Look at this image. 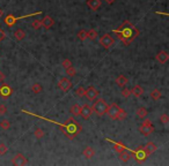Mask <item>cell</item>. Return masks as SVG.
I'll return each instance as SVG.
<instances>
[{"label":"cell","instance_id":"obj_1","mask_svg":"<svg viewBox=\"0 0 169 166\" xmlns=\"http://www.w3.org/2000/svg\"><path fill=\"white\" fill-rule=\"evenodd\" d=\"M22 112L29 114V115H33V117H37V118L43 119V120H45V121H49V122L54 123V125L59 126V127H60V131H63V134H64L66 137H68L70 140H73L75 136H78V134H79V133L81 131V129H82L80 125L73 118H70V119L67 120V122L63 125V123L57 122V121H54V120L48 119V118H44V117H41V115H38V114H35V113H33V112H29V111H26V110H22Z\"/></svg>","mask_w":169,"mask_h":166},{"label":"cell","instance_id":"obj_2","mask_svg":"<svg viewBox=\"0 0 169 166\" xmlns=\"http://www.w3.org/2000/svg\"><path fill=\"white\" fill-rule=\"evenodd\" d=\"M114 34L117 35V37L122 41L124 38H131V39H134L139 36V30L137 27H134L130 21H124L123 24L121 27H118L117 29L114 30Z\"/></svg>","mask_w":169,"mask_h":166},{"label":"cell","instance_id":"obj_3","mask_svg":"<svg viewBox=\"0 0 169 166\" xmlns=\"http://www.w3.org/2000/svg\"><path fill=\"white\" fill-rule=\"evenodd\" d=\"M108 103L104 100V99H102V98H100L98 100H95L94 102V104H93V107H92V110H93V112L98 115V117H103L104 114H107V110H108Z\"/></svg>","mask_w":169,"mask_h":166},{"label":"cell","instance_id":"obj_4","mask_svg":"<svg viewBox=\"0 0 169 166\" xmlns=\"http://www.w3.org/2000/svg\"><path fill=\"white\" fill-rule=\"evenodd\" d=\"M39 14H42V12L39 10V12H35V13H33V14H28V15H23V16H14V15H7L6 18H5V23L7 24L8 27H13L16 22H18L20 18H30V16H35V15H39Z\"/></svg>","mask_w":169,"mask_h":166},{"label":"cell","instance_id":"obj_5","mask_svg":"<svg viewBox=\"0 0 169 166\" xmlns=\"http://www.w3.org/2000/svg\"><path fill=\"white\" fill-rule=\"evenodd\" d=\"M148 157L147 153L145 152V150L142 147H139L135 151H132L131 152V158H133L134 160H137L138 163H142L146 160V158Z\"/></svg>","mask_w":169,"mask_h":166},{"label":"cell","instance_id":"obj_6","mask_svg":"<svg viewBox=\"0 0 169 166\" xmlns=\"http://www.w3.org/2000/svg\"><path fill=\"white\" fill-rule=\"evenodd\" d=\"M119 110H121V107H119L117 104H115V103L111 105H109V106H108V110H107L108 117H109L110 119H112V120H117V117H118Z\"/></svg>","mask_w":169,"mask_h":166},{"label":"cell","instance_id":"obj_7","mask_svg":"<svg viewBox=\"0 0 169 166\" xmlns=\"http://www.w3.org/2000/svg\"><path fill=\"white\" fill-rule=\"evenodd\" d=\"M114 38L111 37V35H109V34H106V35H103L101 38H100V44L104 47V49H110L112 45H114Z\"/></svg>","mask_w":169,"mask_h":166},{"label":"cell","instance_id":"obj_8","mask_svg":"<svg viewBox=\"0 0 169 166\" xmlns=\"http://www.w3.org/2000/svg\"><path fill=\"white\" fill-rule=\"evenodd\" d=\"M98 90L96 88H94L93 86H90L86 89V92H85V96L88 98L89 100H95L96 98L98 97Z\"/></svg>","mask_w":169,"mask_h":166},{"label":"cell","instance_id":"obj_9","mask_svg":"<svg viewBox=\"0 0 169 166\" xmlns=\"http://www.w3.org/2000/svg\"><path fill=\"white\" fill-rule=\"evenodd\" d=\"M12 163H13V165L15 166H22V165H26L28 163V160L22 153H16L14 157L12 158Z\"/></svg>","mask_w":169,"mask_h":166},{"label":"cell","instance_id":"obj_10","mask_svg":"<svg viewBox=\"0 0 169 166\" xmlns=\"http://www.w3.org/2000/svg\"><path fill=\"white\" fill-rule=\"evenodd\" d=\"M72 82L70 80L67 79V77H63V79L59 80V82H58V87L62 89L64 92H67L70 89L72 88Z\"/></svg>","mask_w":169,"mask_h":166},{"label":"cell","instance_id":"obj_11","mask_svg":"<svg viewBox=\"0 0 169 166\" xmlns=\"http://www.w3.org/2000/svg\"><path fill=\"white\" fill-rule=\"evenodd\" d=\"M139 131L144 136H148L154 131V126L153 125H142L139 127Z\"/></svg>","mask_w":169,"mask_h":166},{"label":"cell","instance_id":"obj_12","mask_svg":"<svg viewBox=\"0 0 169 166\" xmlns=\"http://www.w3.org/2000/svg\"><path fill=\"white\" fill-rule=\"evenodd\" d=\"M93 113V110H92V107L89 106V105H83V106H81V117L85 119V120H87L90 118V115Z\"/></svg>","mask_w":169,"mask_h":166},{"label":"cell","instance_id":"obj_13","mask_svg":"<svg viewBox=\"0 0 169 166\" xmlns=\"http://www.w3.org/2000/svg\"><path fill=\"white\" fill-rule=\"evenodd\" d=\"M13 94V89L6 84H4L2 87L0 88V96L2 98H8L10 95Z\"/></svg>","mask_w":169,"mask_h":166},{"label":"cell","instance_id":"obj_14","mask_svg":"<svg viewBox=\"0 0 169 166\" xmlns=\"http://www.w3.org/2000/svg\"><path fill=\"white\" fill-rule=\"evenodd\" d=\"M155 59H156V61L160 62V63H166L169 60V54L166 51H160L156 54Z\"/></svg>","mask_w":169,"mask_h":166},{"label":"cell","instance_id":"obj_15","mask_svg":"<svg viewBox=\"0 0 169 166\" xmlns=\"http://www.w3.org/2000/svg\"><path fill=\"white\" fill-rule=\"evenodd\" d=\"M142 148H144V150H145V152L147 153V156H150V155H152L153 152L156 151L158 145H156L155 143H153V142H148V143L145 144V147H142Z\"/></svg>","mask_w":169,"mask_h":166},{"label":"cell","instance_id":"obj_16","mask_svg":"<svg viewBox=\"0 0 169 166\" xmlns=\"http://www.w3.org/2000/svg\"><path fill=\"white\" fill-rule=\"evenodd\" d=\"M101 4H102L101 0H87V6L94 12L101 7Z\"/></svg>","mask_w":169,"mask_h":166},{"label":"cell","instance_id":"obj_17","mask_svg":"<svg viewBox=\"0 0 169 166\" xmlns=\"http://www.w3.org/2000/svg\"><path fill=\"white\" fill-rule=\"evenodd\" d=\"M54 18H51V16H49V15L44 16V18L42 20V26L44 27L45 29H50L51 27L54 26Z\"/></svg>","mask_w":169,"mask_h":166},{"label":"cell","instance_id":"obj_18","mask_svg":"<svg viewBox=\"0 0 169 166\" xmlns=\"http://www.w3.org/2000/svg\"><path fill=\"white\" fill-rule=\"evenodd\" d=\"M127 83H129V80H127V77L124 76V75H119V76L116 79V84H117L119 88L126 87Z\"/></svg>","mask_w":169,"mask_h":166},{"label":"cell","instance_id":"obj_19","mask_svg":"<svg viewBox=\"0 0 169 166\" xmlns=\"http://www.w3.org/2000/svg\"><path fill=\"white\" fill-rule=\"evenodd\" d=\"M82 155L85 156V158H87V159H92V158L95 156V150L92 148V147H86V148L83 149Z\"/></svg>","mask_w":169,"mask_h":166},{"label":"cell","instance_id":"obj_20","mask_svg":"<svg viewBox=\"0 0 169 166\" xmlns=\"http://www.w3.org/2000/svg\"><path fill=\"white\" fill-rule=\"evenodd\" d=\"M142 94H144V90H142V88L140 87V86H138V84H135V86L131 89V95H133L135 98L141 97Z\"/></svg>","mask_w":169,"mask_h":166},{"label":"cell","instance_id":"obj_21","mask_svg":"<svg viewBox=\"0 0 169 166\" xmlns=\"http://www.w3.org/2000/svg\"><path fill=\"white\" fill-rule=\"evenodd\" d=\"M70 112L73 117H80L81 114V106L79 104H74L71 106V108H70Z\"/></svg>","mask_w":169,"mask_h":166},{"label":"cell","instance_id":"obj_22","mask_svg":"<svg viewBox=\"0 0 169 166\" xmlns=\"http://www.w3.org/2000/svg\"><path fill=\"white\" fill-rule=\"evenodd\" d=\"M118 155H119V160L123 162V163H127L131 159V152H127L126 150H124L123 152H121Z\"/></svg>","mask_w":169,"mask_h":166},{"label":"cell","instance_id":"obj_23","mask_svg":"<svg viewBox=\"0 0 169 166\" xmlns=\"http://www.w3.org/2000/svg\"><path fill=\"white\" fill-rule=\"evenodd\" d=\"M14 38L18 41V42H21L26 38V32L22 30V29H18L15 32H14Z\"/></svg>","mask_w":169,"mask_h":166},{"label":"cell","instance_id":"obj_24","mask_svg":"<svg viewBox=\"0 0 169 166\" xmlns=\"http://www.w3.org/2000/svg\"><path fill=\"white\" fill-rule=\"evenodd\" d=\"M114 150H115V152H117V153H121V152H123L124 150H126V148H125V145L123 143L114 142Z\"/></svg>","mask_w":169,"mask_h":166},{"label":"cell","instance_id":"obj_25","mask_svg":"<svg viewBox=\"0 0 169 166\" xmlns=\"http://www.w3.org/2000/svg\"><path fill=\"white\" fill-rule=\"evenodd\" d=\"M161 97H162V94H161L160 90L154 89V90H152L151 91V98L152 99H154V100H159Z\"/></svg>","mask_w":169,"mask_h":166},{"label":"cell","instance_id":"obj_26","mask_svg":"<svg viewBox=\"0 0 169 166\" xmlns=\"http://www.w3.org/2000/svg\"><path fill=\"white\" fill-rule=\"evenodd\" d=\"M87 38H89L90 41H95L98 38V31L94 29H89L87 31Z\"/></svg>","mask_w":169,"mask_h":166},{"label":"cell","instance_id":"obj_27","mask_svg":"<svg viewBox=\"0 0 169 166\" xmlns=\"http://www.w3.org/2000/svg\"><path fill=\"white\" fill-rule=\"evenodd\" d=\"M147 114H148V112H147V110H146L145 107H139V108L137 110V115H138L139 118H141V119H145V118L147 117Z\"/></svg>","mask_w":169,"mask_h":166},{"label":"cell","instance_id":"obj_28","mask_svg":"<svg viewBox=\"0 0 169 166\" xmlns=\"http://www.w3.org/2000/svg\"><path fill=\"white\" fill-rule=\"evenodd\" d=\"M0 128L4 129V131L9 129V128H10V121L7 120V119H2V120L0 121Z\"/></svg>","mask_w":169,"mask_h":166},{"label":"cell","instance_id":"obj_29","mask_svg":"<svg viewBox=\"0 0 169 166\" xmlns=\"http://www.w3.org/2000/svg\"><path fill=\"white\" fill-rule=\"evenodd\" d=\"M31 91L34 94H41L43 91V88H42V86L39 83H34L33 87H31Z\"/></svg>","mask_w":169,"mask_h":166},{"label":"cell","instance_id":"obj_30","mask_svg":"<svg viewBox=\"0 0 169 166\" xmlns=\"http://www.w3.org/2000/svg\"><path fill=\"white\" fill-rule=\"evenodd\" d=\"M34 135H35V137L37 140H41V139L44 137V131H43L42 128H36L35 131H34Z\"/></svg>","mask_w":169,"mask_h":166},{"label":"cell","instance_id":"obj_31","mask_svg":"<svg viewBox=\"0 0 169 166\" xmlns=\"http://www.w3.org/2000/svg\"><path fill=\"white\" fill-rule=\"evenodd\" d=\"M75 74H77V70H75V68H74L73 66L68 67V68H66V75H67V76L73 77V76H75Z\"/></svg>","mask_w":169,"mask_h":166},{"label":"cell","instance_id":"obj_32","mask_svg":"<svg viewBox=\"0 0 169 166\" xmlns=\"http://www.w3.org/2000/svg\"><path fill=\"white\" fill-rule=\"evenodd\" d=\"M31 27L35 29V30H38V29H41L42 28V20H34L33 21V23H31Z\"/></svg>","mask_w":169,"mask_h":166},{"label":"cell","instance_id":"obj_33","mask_svg":"<svg viewBox=\"0 0 169 166\" xmlns=\"http://www.w3.org/2000/svg\"><path fill=\"white\" fill-rule=\"evenodd\" d=\"M78 38H79L80 41H85V39H87V31H86L85 29L80 30V31L78 32Z\"/></svg>","mask_w":169,"mask_h":166},{"label":"cell","instance_id":"obj_34","mask_svg":"<svg viewBox=\"0 0 169 166\" xmlns=\"http://www.w3.org/2000/svg\"><path fill=\"white\" fill-rule=\"evenodd\" d=\"M126 117H127V113L125 112L123 108H121V110H119V112H118V117H117V120H124Z\"/></svg>","mask_w":169,"mask_h":166},{"label":"cell","instance_id":"obj_35","mask_svg":"<svg viewBox=\"0 0 169 166\" xmlns=\"http://www.w3.org/2000/svg\"><path fill=\"white\" fill-rule=\"evenodd\" d=\"M122 96L124 97V98H129V97L131 96V90L125 87L122 88Z\"/></svg>","mask_w":169,"mask_h":166},{"label":"cell","instance_id":"obj_36","mask_svg":"<svg viewBox=\"0 0 169 166\" xmlns=\"http://www.w3.org/2000/svg\"><path fill=\"white\" fill-rule=\"evenodd\" d=\"M160 121L162 123H165V125H167L169 123V115L167 113H163L160 115Z\"/></svg>","mask_w":169,"mask_h":166},{"label":"cell","instance_id":"obj_37","mask_svg":"<svg viewBox=\"0 0 169 166\" xmlns=\"http://www.w3.org/2000/svg\"><path fill=\"white\" fill-rule=\"evenodd\" d=\"M85 92H86V89L83 87H79L77 90H75V94L78 97H83L85 96Z\"/></svg>","mask_w":169,"mask_h":166},{"label":"cell","instance_id":"obj_38","mask_svg":"<svg viewBox=\"0 0 169 166\" xmlns=\"http://www.w3.org/2000/svg\"><path fill=\"white\" fill-rule=\"evenodd\" d=\"M7 151H8L7 145H6V144H4V143H1V144H0V156H4Z\"/></svg>","mask_w":169,"mask_h":166},{"label":"cell","instance_id":"obj_39","mask_svg":"<svg viewBox=\"0 0 169 166\" xmlns=\"http://www.w3.org/2000/svg\"><path fill=\"white\" fill-rule=\"evenodd\" d=\"M62 66L66 69V68H68V67H71L72 66V61L70 59H64L62 62Z\"/></svg>","mask_w":169,"mask_h":166},{"label":"cell","instance_id":"obj_40","mask_svg":"<svg viewBox=\"0 0 169 166\" xmlns=\"http://www.w3.org/2000/svg\"><path fill=\"white\" fill-rule=\"evenodd\" d=\"M6 113H7V107H6V105L0 104V115H5Z\"/></svg>","mask_w":169,"mask_h":166},{"label":"cell","instance_id":"obj_41","mask_svg":"<svg viewBox=\"0 0 169 166\" xmlns=\"http://www.w3.org/2000/svg\"><path fill=\"white\" fill-rule=\"evenodd\" d=\"M5 38H6V34H5V31L0 29V41H2V39H5Z\"/></svg>","mask_w":169,"mask_h":166},{"label":"cell","instance_id":"obj_42","mask_svg":"<svg viewBox=\"0 0 169 166\" xmlns=\"http://www.w3.org/2000/svg\"><path fill=\"white\" fill-rule=\"evenodd\" d=\"M4 81H5V74H4V73L0 70V83H2Z\"/></svg>","mask_w":169,"mask_h":166},{"label":"cell","instance_id":"obj_43","mask_svg":"<svg viewBox=\"0 0 169 166\" xmlns=\"http://www.w3.org/2000/svg\"><path fill=\"white\" fill-rule=\"evenodd\" d=\"M142 125H152V122H151V120H150V119H146V120L142 122Z\"/></svg>","mask_w":169,"mask_h":166},{"label":"cell","instance_id":"obj_44","mask_svg":"<svg viewBox=\"0 0 169 166\" xmlns=\"http://www.w3.org/2000/svg\"><path fill=\"white\" fill-rule=\"evenodd\" d=\"M104 1H106V2H107L108 5H112V4H114V2H115V0H104Z\"/></svg>","mask_w":169,"mask_h":166},{"label":"cell","instance_id":"obj_45","mask_svg":"<svg viewBox=\"0 0 169 166\" xmlns=\"http://www.w3.org/2000/svg\"><path fill=\"white\" fill-rule=\"evenodd\" d=\"M2 14H4V10L0 8V18H1V16H2Z\"/></svg>","mask_w":169,"mask_h":166}]
</instances>
